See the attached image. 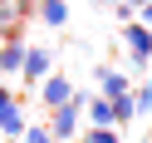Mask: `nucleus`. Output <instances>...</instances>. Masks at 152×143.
Segmentation results:
<instances>
[{
    "mask_svg": "<svg viewBox=\"0 0 152 143\" xmlns=\"http://www.w3.org/2000/svg\"><path fill=\"white\" fill-rule=\"evenodd\" d=\"M10 104H15V99H10V89H5V84H0V109H10Z\"/></svg>",
    "mask_w": 152,
    "mask_h": 143,
    "instance_id": "12",
    "label": "nucleus"
},
{
    "mask_svg": "<svg viewBox=\"0 0 152 143\" xmlns=\"http://www.w3.org/2000/svg\"><path fill=\"white\" fill-rule=\"evenodd\" d=\"M0 128L10 133V138H20V133H25V119H20V109H15V104H10V109H0Z\"/></svg>",
    "mask_w": 152,
    "mask_h": 143,
    "instance_id": "7",
    "label": "nucleus"
},
{
    "mask_svg": "<svg viewBox=\"0 0 152 143\" xmlns=\"http://www.w3.org/2000/svg\"><path fill=\"white\" fill-rule=\"evenodd\" d=\"M98 79H103V99H118V94H128V84H123V74H113V69L103 74V69H98Z\"/></svg>",
    "mask_w": 152,
    "mask_h": 143,
    "instance_id": "8",
    "label": "nucleus"
},
{
    "mask_svg": "<svg viewBox=\"0 0 152 143\" xmlns=\"http://www.w3.org/2000/svg\"><path fill=\"white\" fill-rule=\"evenodd\" d=\"M98 5H142V0H98Z\"/></svg>",
    "mask_w": 152,
    "mask_h": 143,
    "instance_id": "13",
    "label": "nucleus"
},
{
    "mask_svg": "<svg viewBox=\"0 0 152 143\" xmlns=\"http://www.w3.org/2000/svg\"><path fill=\"white\" fill-rule=\"evenodd\" d=\"M69 94H74V84H69V79H49V74H44V104H49V109L69 104Z\"/></svg>",
    "mask_w": 152,
    "mask_h": 143,
    "instance_id": "3",
    "label": "nucleus"
},
{
    "mask_svg": "<svg viewBox=\"0 0 152 143\" xmlns=\"http://www.w3.org/2000/svg\"><path fill=\"white\" fill-rule=\"evenodd\" d=\"M132 109H137V113H147V109H152V84H142V89L132 94Z\"/></svg>",
    "mask_w": 152,
    "mask_h": 143,
    "instance_id": "9",
    "label": "nucleus"
},
{
    "mask_svg": "<svg viewBox=\"0 0 152 143\" xmlns=\"http://www.w3.org/2000/svg\"><path fill=\"white\" fill-rule=\"evenodd\" d=\"M20 138H25V143H54V133H49V128H25Z\"/></svg>",
    "mask_w": 152,
    "mask_h": 143,
    "instance_id": "11",
    "label": "nucleus"
},
{
    "mask_svg": "<svg viewBox=\"0 0 152 143\" xmlns=\"http://www.w3.org/2000/svg\"><path fill=\"white\" fill-rule=\"evenodd\" d=\"M39 20L44 25H64L69 20V5H64V0H39Z\"/></svg>",
    "mask_w": 152,
    "mask_h": 143,
    "instance_id": "4",
    "label": "nucleus"
},
{
    "mask_svg": "<svg viewBox=\"0 0 152 143\" xmlns=\"http://www.w3.org/2000/svg\"><path fill=\"white\" fill-rule=\"evenodd\" d=\"M83 143H118V133H113V123H108V128H93Z\"/></svg>",
    "mask_w": 152,
    "mask_h": 143,
    "instance_id": "10",
    "label": "nucleus"
},
{
    "mask_svg": "<svg viewBox=\"0 0 152 143\" xmlns=\"http://www.w3.org/2000/svg\"><path fill=\"white\" fill-rule=\"evenodd\" d=\"M88 119L98 123V128H108V123H113V99H103V94H98V99L88 104Z\"/></svg>",
    "mask_w": 152,
    "mask_h": 143,
    "instance_id": "6",
    "label": "nucleus"
},
{
    "mask_svg": "<svg viewBox=\"0 0 152 143\" xmlns=\"http://www.w3.org/2000/svg\"><path fill=\"white\" fill-rule=\"evenodd\" d=\"M142 20H147V25H152V0H142Z\"/></svg>",
    "mask_w": 152,
    "mask_h": 143,
    "instance_id": "14",
    "label": "nucleus"
},
{
    "mask_svg": "<svg viewBox=\"0 0 152 143\" xmlns=\"http://www.w3.org/2000/svg\"><path fill=\"white\" fill-rule=\"evenodd\" d=\"M128 50H132V59H147L152 54V30H142V25H128Z\"/></svg>",
    "mask_w": 152,
    "mask_h": 143,
    "instance_id": "1",
    "label": "nucleus"
},
{
    "mask_svg": "<svg viewBox=\"0 0 152 143\" xmlns=\"http://www.w3.org/2000/svg\"><path fill=\"white\" fill-rule=\"evenodd\" d=\"M25 79H44L49 74V50H25Z\"/></svg>",
    "mask_w": 152,
    "mask_h": 143,
    "instance_id": "2",
    "label": "nucleus"
},
{
    "mask_svg": "<svg viewBox=\"0 0 152 143\" xmlns=\"http://www.w3.org/2000/svg\"><path fill=\"white\" fill-rule=\"evenodd\" d=\"M20 64H25V40H10L5 50H0V74H5V69H20Z\"/></svg>",
    "mask_w": 152,
    "mask_h": 143,
    "instance_id": "5",
    "label": "nucleus"
}]
</instances>
